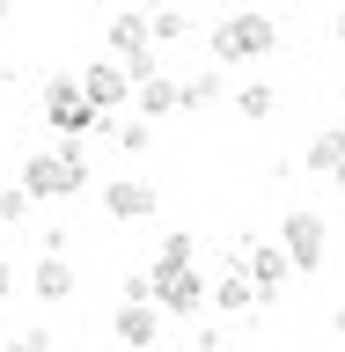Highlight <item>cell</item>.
<instances>
[{
	"label": "cell",
	"mask_w": 345,
	"mask_h": 352,
	"mask_svg": "<svg viewBox=\"0 0 345 352\" xmlns=\"http://www.w3.org/2000/svg\"><path fill=\"white\" fill-rule=\"evenodd\" d=\"M0 352H52V338H44V330H22V338H8Z\"/></svg>",
	"instance_id": "20"
},
{
	"label": "cell",
	"mask_w": 345,
	"mask_h": 352,
	"mask_svg": "<svg viewBox=\"0 0 345 352\" xmlns=\"http://www.w3.org/2000/svg\"><path fill=\"white\" fill-rule=\"evenodd\" d=\"M331 184H338V198H345V169H338V176H331Z\"/></svg>",
	"instance_id": "24"
},
{
	"label": "cell",
	"mask_w": 345,
	"mask_h": 352,
	"mask_svg": "<svg viewBox=\"0 0 345 352\" xmlns=\"http://www.w3.org/2000/svg\"><path fill=\"white\" fill-rule=\"evenodd\" d=\"M302 162H309L316 176H338V169H345V125H324L316 140H309V154H302Z\"/></svg>",
	"instance_id": "12"
},
{
	"label": "cell",
	"mask_w": 345,
	"mask_h": 352,
	"mask_svg": "<svg viewBox=\"0 0 345 352\" xmlns=\"http://www.w3.org/2000/svg\"><path fill=\"white\" fill-rule=\"evenodd\" d=\"M118 301H154V272H125V286H118Z\"/></svg>",
	"instance_id": "19"
},
{
	"label": "cell",
	"mask_w": 345,
	"mask_h": 352,
	"mask_svg": "<svg viewBox=\"0 0 345 352\" xmlns=\"http://www.w3.org/2000/svg\"><path fill=\"white\" fill-rule=\"evenodd\" d=\"M272 103H280L272 81H242V88H236V110H242V118H272Z\"/></svg>",
	"instance_id": "16"
},
{
	"label": "cell",
	"mask_w": 345,
	"mask_h": 352,
	"mask_svg": "<svg viewBox=\"0 0 345 352\" xmlns=\"http://www.w3.org/2000/svg\"><path fill=\"white\" fill-rule=\"evenodd\" d=\"M147 37H154V52H162V44H184L191 37V15H176V8L169 15H147Z\"/></svg>",
	"instance_id": "17"
},
{
	"label": "cell",
	"mask_w": 345,
	"mask_h": 352,
	"mask_svg": "<svg viewBox=\"0 0 345 352\" xmlns=\"http://www.w3.org/2000/svg\"><path fill=\"white\" fill-rule=\"evenodd\" d=\"M81 96H88V110L118 118V110L132 103V81H125V66H118V59H88V66H81Z\"/></svg>",
	"instance_id": "6"
},
{
	"label": "cell",
	"mask_w": 345,
	"mask_h": 352,
	"mask_svg": "<svg viewBox=\"0 0 345 352\" xmlns=\"http://www.w3.org/2000/svg\"><path fill=\"white\" fill-rule=\"evenodd\" d=\"M331 330H338V338H345V301H338V308H331Z\"/></svg>",
	"instance_id": "22"
},
{
	"label": "cell",
	"mask_w": 345,
	"mask_h": 352,
	"mask_svg": "<svg viewBox=\"0 0 345 352\" xmlns=\"http://www.w3.org/2000/svg\"><path fill=\"white\" fill-rule=\"evenodd\" d=\"M30 294H37L44 308H66V301H74V264H66V257H37V272H30Z\"/></svg>",
	"instance_id": "10"
},
{
	"label": "cell",
	"mask_w": 345,
	"mask_h": 352,
	"mask_svg": "<svg viewBox=\"0 0 345 352\" xmlns=\"http://www.w3.org/2000/svg\"><path fill=\"white\" fill-rule=\"evenodd\" d=\"M132 110H140V118H169V110H184V81H176V74H154L147 88H132Z\"/></svg>",
	"instance_id": "11"
},
{
	"label": "cell",
	"mask_w": 345,
	"mask_h": 352,
	"mask_svg": "<svg viewBox=\"0 0 345 352\" xmlns=\"http://www.w3.org/2000/svg\"><path fill=\"white\" fill-rule=\"evenodd\" d=\"M206 44H213V59H220V66H236V59H264V52L280 44V22H272V15H220Z\"/></svg>",
	"instance_id": "3"
},
{
	"label": "cell",
	"mask_w": 345,
	"mask_h": 352,
	"mask_svg": "<svg viewBox=\"0 0 345 352\" xmlns=\"http://www.w3.org/2000/svg\"><path fill=\"white\" fill-rule=\"evenodd\" d=\"M96 198H103L110 220H154V206H162V191H154L147 176H110Z\"/></svg>",
	"instance_id": "7"
},
{
	"label": "cell",
	"mask_w": 345,
	"mask_h": 352,
	"mask_svg": "<svg viewBox=\"0 0 345 352\" xmlns=\"http://www.w3.org/2000/svg\"><path fill=\"white\" fill-rule=\"evenodd\" d=\"M206 103H220V66H198L184 81V110H206Z\"/></svg>",
	"instance_id": "15"
},
{
	"label": "cell",
	"mask_w": 345,
	"mask_h": 352,
	"mask_svg": "<svg viewBox=\"0 0 345 352\" xmlns=\"http://www.w3.org/2000/svg\"><path fill=\"white\" fill-rule=\"evenodd\" d=\"M191 257H198V235H184V228L154 242V272H191Z\"/></svg>",
	"instance_id": "13"
},
{
	"label": "cell",
	"mask_w": 345,
	"mask_h": 352,
	"mask_svg": "<svg viewBox=\"0 0 345 352\" xmlns=\"http://www.w3.org/2000/svg\"><path fill=\"white\" fill-rule=\"evenodd\" d=\"M88 184V162L81 147H44L22 162V191H30V206H44V198H74Z\"/></svg>",
	"instance_id": "2"
},
{
	"label": "cell",
	"mask_w": 345,
	"mask_h": 352,
	"mask_svg": "<svg viewBox=\"0 0 345 352\" xmlns=\"http://www.w3.org/2000/svg\"><path fill=\"white\" fill-rule=\"evenodd\" d=\"M0 242H8V228H0Z\"/></svg>",
	"instance_id": "25"
},
{
	"label": "cell",
	"mask_w": 345,
	"mask_h": 352,
	"mask_svg": "<svg viewBox=\"0 0 345 352\" xmlns=\"http://www.w3.org/2000/svg\"><path fill=\"white\" fill-rule=\"evenodd\" d=\"M110 140H118V154H147L154 147V125H147V118H125V125H118V118H110Z\"/></svg>",
	"instance_id": "14"
},
{
	"label": "cell",
	"mask_w": 345,
	"mask_h": 352,
	"mask_svg": "<svg viewBox=\"0 0 345 352\" xmlns=\"http://www.w3.org/2000/svg\"><path fill=\"white\" fill-rule=\"evenodd\" d=\"M110 330H118V345H132V352H154V338H162V308H154V301H118Z\"/></svg>",
	"instance_id": "9"
},
{
	"label": "cell",
	"mask_w": 345,
	"mask_h": 352,
	"mask_svg": "<svg viewBox=\"0 0 345 352\" xmlns=\"http://www.w3.org/2000/svg\"><path fill=\"white\" fill-rule=\"evenodd\" d=\"M15 294V264H8V250H0V301Z\"/></svg>",
	"instance_id": "21"
},
{
	"label": "cell",
	"mask_w": 345,
	"mask_h": 352,
	"mask_svg": "<svg viewBox=\"0 0 345 352\" xmlns=\"http://www.w3.org/2000/svg\"><path fill=\"white\" fill-rule=\"evenodd\" d=\"M206 294H213V286L198 279V272H154V308H162V316H176V323H184V316H198V308H206Z\"/></svg>",
	"instance_id": "8"
},
{
	"label": "cell",
	"mask_w": 345,
	"mask_h": 352,
	"mask_svg": "<svg viewBox=\"0 0 345 352\" xmlns=\"http://www.w3.org/2000/svg\"><path fill=\"white\" fill-rule=\"evenodd\" d=\"M331 30H338V44H345V15H338V22H331Z\"/></svg>",
	"instance_id": "23"
},
{
	"label": "cell",
	"mask_w": 345,
	"mask_h": 352,
	"mask_svg": "<svg viewBox=\"0 0 345 352\" xmlns=\"http://www.w3.org/2000/svg\"><path fill=\"white\" fill-rule=\"evenodd\" d=\"M242 272H250V286H258V301H264V308H272L286 286H294V264H286L280 242H250V250H242Z\"/></svg>",
	"instance_id": "5"
},
{
	"label": "cell",
	"mask_w": 345,
	"mask_h": 352,
	"mask_svg": "<svg viewBox=\"0 0 345 352\" xmlns=\"http://www.w3.org/2000/svg\"><path fill=\"white\" fill-rule=\"evenodd\" d=\"M37 110H44V125L59 132V147H74L81 132H103V125H110L103 110H88L81 74H52V81H44V96H37Z\"/></svg>",
	"instance_id": "1"
},
{
	"label": "cell",
	"mask_w": 345,
	"mask_h": 352,
	"mask_svg": "<svg viewBox=\"0 0 345 352\" xmlns=\"http://www.w3.org/2000/svg\"><path fill=\"white\" fill-rule=\"evenodd\" d=\"M331 228H324V213L316 206H286V220H280V250H286V264L294 272H324V250H331Z\"/></svg>",
	"instance_id": "4"
},
{
	"label": "cell",
	"mask_w": 345,
	"mask_h": 352,
	"mask_svg": "<svg viewBox=\"0 0 345 352\" xmlns=\"http://www.w3.org/2000/svg\"><path fill=\"white\" fill-rule=\"evenodd\" d=\"M22 213H30V191H22V184H0V228L22 220Z\"/></svg>",
	"instance_id": "18"
}]
</instances>
